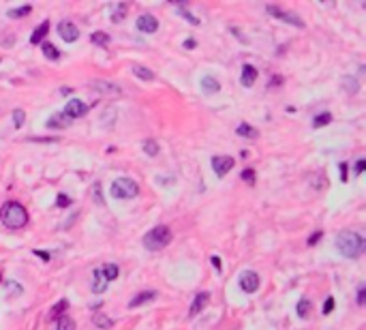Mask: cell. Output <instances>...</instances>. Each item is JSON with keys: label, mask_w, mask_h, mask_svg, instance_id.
Segmentation results:
<instances>
[{"label": "cell", "mask_w": 366, "mask_h": 330, "mask_svg": "<svg viewBox=\"0 0 366 330\" xmlns=\"http://www.w3.org/2000/svg\"><path fill=\"white\" fill-rule=\"evenodd\" d=\"M336 249H338L340 255L347 257V260H355V257H360L364 253L366 240L362 234H357V232L345 230L336 236Z\"/></svg>", "instance_id": "cell-1"}, {"label": "cell", "mask_w": 366, "mask_h": 330, "mask_svg": "<svg viewBox=\"0 0 366 330\" xmlns=\"http://www.w3.org/2000/svg\"><path fill=\"white\" fill-rule=\"evenodd\" d=\"M0 221L9 230H22L28 223V212L20 202H5L0 208Z\"/></svg>", "instance_id": "cell-2"}, {"label": "cell", "mask_w": 366, "mask_h": 330, "mask_svg": "<svg viewBox=\"0 0 366 330\" xmlns=\"http://www.w3.org/2000/svg\"><path fill=\"white\" fill-rule=\"evenodd\" d=\"M171 240H173L171 230L167 228V225H156V228H152L144 236V247L148 251H161V249H165Z\"/></svg>", "instance_id": "cell-3"}, {"label": "cell", "mask_w": 366, "mask_h": 330, "mask_svg": "<svg viewBox=\"0 0 366 330\" xmlns=\"http://www.w3.org/2000/svg\"><path fill=\"white\" fill-rule=\"evenodd\" d=\"M111 195L116 199H133L139 195V184L133 178H126V176H120L111 182Z\"/></svg>", "instance_id": "cell-4"}, {"label": "cell", "mask_w": 366, "mask_h": 330, "mask_svg": "<svg viewBox=\"0 0 366 330\" xmlns=\"http://www.w3.org/2000/svg\"><path fill=\"white\" fill-rule=\"evenodd\" d=\"M266 11L270 13V15H274L276 20H281V22H285V24H291V26H298V28H304V22H302L296 13H289V11H285V9H281V7H274V5H268L266 7Z\"/></svg>", "instance_id": "cell-5"}, {"label": "cell", "mask_w": 366, "mask_h": 330, "mask_svg": "<svg viewBox=\"0 0 366 330\" xmlns=\"http://www.w3.org/2000/svg\"><path fill=\"white\" fill-rule=\"evenodd\" d=\"M90 86H92V90H97V92L105 94V96H118V94H122V88L120 86H116V84H111V82H105V79H92Z\"/></svg>", "instance_id": "cell-6"}, {"label": "cell", "mask_w": 366, "mask_h": 330, "mask_svg": "<svg viewBox=\"0 0 366 330\" xmlns=\"http://www.w3.org/2000/svg\"><path fill=\"white\" fill-rule=\"evenodd\" d=\"M86 112H88V105H86L84 101H79V99H71L69 103H67V107H65V114L67 118H71V120H75V118H82V116H86Z\"/></svg>", "instance_id": "cell-7"}, {"label": "cell", "mask_w": 366, "mask_h": 330, "mask_svg": "<svg viewBox=\"0 0 366 330\" xmlns=\"http://www.w3.org/2000/svg\"><path fill=\"white\" fill-rule=\"evenodd\" d=\"M234 163H236V161H234L232 157H225V155H217V157H212V170L217 172L219 178H223V176H225L229 170H232Z\"/></svg>", "instance_id": "cell-8"}, {"label": "cell", "mask_w": 366, "mask_h": 330, "mask_svg": "<svg viewBox=\"0 0 366 330\" xmlns=\"http://www.w3.org/2000/svg\"><path fill=\"white\" fill-rule=\"evenodd\" d=\"M58 35L62 37V41L73 43V41H77V39H79V30H77V26H75L73 22L65 20V22L58 24Z\"/></svg>", "instance_id": "cell-9"}, {"label": "cell", "mask_w": 366, "mask_h": 330, "mask_svg": "<svg viewBox=\"0 0 366 330\" xmlns=\"http://www.w3.org/2000/svg\"><path fill=\"white\" fill-rule=\"evenodd\" d=\"M240 287H242V292H246V294L257 292V287H259V275H257L255 270H246L244 275L240 277Z\"/></svg>", "instance_id": "cell-10"}, {"label": "cell", "mask_w": 366, "mask_h": 330, "mask_svg": "<svg viewBox=\"0 0 366 330\" xmlns=\"http://www.w3.org/2000/svg\"><path fill=\"white\" fill-rule=\"evenodd\" d=\"M137 30L146 32V35H152V32L158 30V20L154 18V15H150V13L139 15V18H137Z\"/></svg>", "instance_id": "cell-11"}, {"label": "cell", "mask_w": 366, "mask_h": 330, "mask_svg": "<svg viewBox=\"0 0 366 330\" xmlns=\"http://www.w3.org/2000/svg\"><path fill=\"white\" fill-rule=\"evenodd\" d=\"M208 300H210V292H200V294L195 296L193 304H191V311H189V315H191V317L200 315V313L206 309V304H208Z\"/></svg>", "instance_id": "cell-12"}, {"label": "cell", "mask_w": 366, "mask_h": 330, "mask_svg": "<svg viewBox=\"0 0 366 330\" xmlns=\"http://www.w3.org/2000/svg\"><path fill=\"white\" fill-rule=\"evenodd\" d=\"M240 82L244 88H251L253 84L257 82V69L253 64H244L242 67V75H240Z\"/></svg>", "instance_id": "cell-13"}, {"label": "cell", "mask_w": 366, "mask_h": 330, "mask_svg": "<svg viewBox=\"0 0 366 330\" xmlns=\"http://www.w3.org/2000/svg\"><path fill=\"white\" fill-rule=\"evenodd\" d=\"M107 281H105V277H103V272H101V268H94L92 270V292H97V294H103L107 289Z\"/></svg>", "instance_id": "cell-14"}, {"label": "cell", "mask_w": 366, "mask_h": 330, "mask_svg": "<svg viewBox=\"0 0 366 330\" xmlns=\"http://www.w3.org/2000/svg\"><path fill=\"white\" fill-rule=\"evenodd\" d=\"M202 90H204L206 94H217V92L221 90L219 79L212 77V75H204V77H202Z\"/></svg>", "instance_id": "cell-15"}, {"label": "cell", "mask_w": 366, "mask_h": 330, "mask_svg": "<svg viewBox=\"0 0 366 330\" xmlns=\"http://www.w3.org/2000/svg\"><path fill=\"white\" fill-rule=\"evenodd\" d=\"M156 298V292L154 289H146V292H139L135 298L129 302V307L131 309H135V307H139V304H146V302H150V300H154Z\"/></svg>", "instance_id": "cell-16"}, {"label": "cell", "mask_w": 366, "mask_h": 330, "mask_svg": "<svg viewBox=\"0 0 366 330\" xmlns=\"http://www.w3.org/2000/svg\"><path fill=\"white\" fill-rule=\"evenodd\" d=\"M71 125V118H67L62 112H58V114H52L50 120H47V127L50 129H67Z\"/></svg>", "instance_id": "cell-17"}, {"label": "cell", "mask_w": 366, "mask_h": 330, "mask_svg": "<svg viewBox=\"0 0 366 330\" xmlns=\"http://www.w3.org/2000/svg\"><path fill=\"white\" fill-rule=\"evenodd\" d=\"M236 133L240 135V138H249V140H257V138H259V131H257V129H255V127H251V125H246V123L238 125Z\"/></svg>", "instance_id": "cell-18"}, {"label": "cell", "mask_w": 366, "mask_h": 330, "mask_svg": "<svg viewBox=\"0 0 366 330\" xmlns=\"http://www.w3.org/2000/svg\"><path fill=\"white\" fill-rule=\"evenodd\" d=\"M133 75L137 79H144V82H152V79H154L152 71H150L148 67H141V64H135V67H133Z\"/></svg>", "instance_id": "cell-19"}, {"label": "cell", "mask_w": 366, "mask_h": 330, "mask_svg": "<svg viewBox=\"0 0 366 330\" xmlns=\"http://www.w3.org/2000/svg\"><path fill=\"white\" fill-rule=\"evenodd\" d=\"M47 30H50V22H43L41 26H39V28L33 32V37H30V43H33V45H39V43H41V39H45Z\"/></svg>", "instance_id": "cell-20"}, {"label": "cell", "mask_w": 366, "mask_h": 330, "mask_svg": "<svg viewBox=\"0 0 366 330\" xmlns=\"http://www.w3.org/2000/svg\"><path fill=\"white\" fill-rule=\"evenodd\" d=\"M126 11H129V7H126V3H120L114 7V13H111V22L114 24H120L124 18H126Z\"/></svg>", "instance_id": "cell-21"}, {"label": "cell", "mask_w": 366, "mask_h": 330, "mask_svg": "<svg viewBox=\"0 0 366 330\" xmlns=\"http://www.w3.org/2000/svg\"><path fill=\"white\" fill-rule=\"evenodd\" d=\"M340 84H343V90L345 92H349V94H355L357 90H360V84H357V79L355 77H343L340 79Z\"/></svg>", "instance_id": "cell-22"}, {"label": "cell", "mask_w": 366, "mask_h": 330, "mask_svg": "<svg viewBox=\"0 0 366 330\" xmlns=\"http://www.w3.org/2000/svg\"><path fill=\"white\" fill-rule=\"evenodd\" d=\"M101 272H103V277H105L107 283H109V281H114V279H118V275H120V270H118L116 264H105V266L101 268Z\"/></svg>", "instance_id": "cell-23"}, {"label": "cell", "mask_w": 366, "mask_h": 330, "mask_svg": "<svg viewBox=\"0 0 366 330\" xmlns=\"http://www.w3.org/2000/svg\"><path fill=\"white\" fill-rule=\"evenodd\" d=\"M69 309V300H60V302H56L54 307H52V313H50V319H58L62 313H65Z\"/></svg>", "instance_id": "cell-24"}, {"label": "cell", "mask_w": 366, "mask_h": 330, "mask_svg": "<svg viewBox=\"0 0 366 330\" xmlns=\"http://www.w3.org/2000/svg\"><path fill=\"white\" fill-rule=\"evenodd\" d=\"M56 330H75V321L67 315H60L56 319Z\"/></svg>", "instance_id": "cell-25"}, {"label": "cell", "mask_w": 366, "mask_h": 330, "mask_svg": "<svg viewBox=\"0 0 366 330\" xmlns=\"http://www.w3.org/2000/svg\"><path fill=\"white\" fill-rule=\"evenodd\" d=\"M141 148H144V155H148V157H156L158 155V144L154 142V140H146L144 144H141Z\"/></svg>", "instance_id": "cell-26"}, {"label": "cell", "mask_w": 366, "mask_h": 330, "mask_svg": "<svg viewBox=\"0 0 366 330\" xmlns=\"http://www.w3.org/2000/svg\"><path fill=\"white\" fill-rule=\"evenodd\" d=\"M90 41L94 45H107L109 43V35H107V32H103V30H97V32H92V35H90Z\"/></svg>", "instance_id": "cell-27"}, {"label": "cell", "mask_w": 366, "mask_h": 330, "mask_svg": "<svg viewBox=\"0 0 366 330\" xmlns=\"http://www.w3.org/2000/svg\"><path fill=\"white\" fill-rule=\"evenodd\" d=\"M41 52L45 54V58H50V60H58V58H60V52L56 50L52 43H43V45H41Z\"/></svg>", "instance_id": "cell-28"}, {"label": "cell", "mask_w": 366, "mask_h": 330, "mask_svg": "<svg viewBox=\"0 0 366 330\" xmlns=\"http://www.w3.org/2000/svg\"><path fill=\"white\" fill-rule=\"evenodd\" d=\"M308 311H311V300L308 298H302L300 302H298V307H296V313H298V317H308Z\"/></svg>", "instance_id": "cell-29"}, {"label": "cell", "mask_w": 366, "mask_h": 330, "mask_svg": "<svg viewBox=\"0 0 366 330\" xmlns=\"http://www.w3.org/2000/svg\"><path fill=\"white\" fill-rule=\"evenodd\" d=\"M30 11H33V7L24 5V7H18V9H11L7 15H9V18H13V20H20V18H24V15H28Z\"/></svg>", "instance_id": "cell-30"}, {"label": "cell", "mask_w": 366, "mask_h": 330, "mask_svg": "<svg viewBox=\"0 0 366 330\" xmlns=\"http://www.w3.org/2000/svg\"><path fill=\"white\" fill-rule=\"evenodd\" d=\"M330 120H332V114H330V112H323V114L313 118V129H319V127L330 125Z\"/></svg>", "instance_id": "cell-31"}, {"label": "cell", "mask_w": 366, "mask_h": 330, "mask_svg": "<svg viewBox=\"0 0 366 330\" xmlns=\"http://www.w3.org/2000/svg\"><path fill=\"white\" fill-rule=\"evenodd\" d=\"M94 324H97L101 330H107V328L114 326V321H111L107 315H101V313H99V315H94Z\"/></svg>", "instance_id": "cell-32"}, {"label": "cell", "mask_w": 366, "mask_h": 330, "mask_svg": "<svg viewBox=\"0 0 366 330\" xmlns=\"http://www.w3.org/2000/svg\"><path fill=\"white\" fill-rule=\"evenodd\" d=\"M178 11L182 13V18H185L189 24H195V26H197V24H200V20H197L193 13H189V11H187V5H185V3H180V5H178Z\"/></svg>", "instance_id": "cell-33"}, {"label": "cell", "mask_w": 366, "mask_h": 330, "mask_svg": "<svg viewBox=\"0 0 366 330\" xmlns=\"http://www.w3.org/2000/svg\"><path fill=\"white\" fill-rule=\"evenodd\" d=\"M24 120H26V114H24V109H15L13 112V125L15 129H20L24 125Z\"/></svg>", "instance_id": "cell-34"}, {"label": "cell", "mask_w": 366, "mask_h": 330, "mask_svg": "<svg viewBox=\"0 0 366 330\" xmlns=\"http://www.w3.org/2000/svg\"><path fill=\"white\" fill-rule=\"evenodd\" d=\"M7 289H9V296L11 298H15V296H20L24 289H22V285H18V283H13V281H9V283H7Z\"/></svg>", "instance_id": "cell-35"}, {"label": "cell", "mask_w": 366, "mask_h": 330, "mask_svg": "<svg viewBox=\"0 0 366 330\" xmlns=\"http://www.w3.org/2000/svg\"><path fill=\"white\" fill-rule=\"evenodd\" d=\"M92 195H94V202H97L99 206L105 204V199H103V195H101V184H99V182L92 187Z\"/></svg>", "instance_id": "cell-36"}, {"label": "cell", "mask_w": 366, "mask_h": 330, "mask_svg": "<svg viewBox=\"0 0 366 330\" xmlns=\"http://www.w3.org/2000/svg\"><path fill=\"white\" fill-rule=\"evenodd\" d=\"M240 176H242V180H244V182H249V184H251V187L255 184V170H244Z\"/></svg>", "instance_id": "cell-37"}, {"label": "cell", "mask_w": 366, "mask_h": 330, "mask_svg": "<svg viewBox=\"0 0 366 330\" xmlns=\"http://www.w3.org/2000/svg\"><path fill=\"white\" fill-rule=\"evenodd\" d=\"M334 307H336V302H334L332 296H328V298H325V304H323V315H330V313L334 311Z\"/></svg>", "instance_id": "cell-38"}, {"label": "cell", "mask_w": 366, "mask_h": 330, "mask_svg": "<svg viewBox=\"0 0 366 330\" xmlns=\"http://www.w3.org/2000/svg\"><path fill=\"white\" fill-rule=\"evenodd\" d=\"M357 304H360V307H364V304H366V285L357 287Z\"/></svg>", "instance_id": "cell-39"}, {"label": "cell", "mask_w": 366, "mask_h": 330, "mask_svg": "<svg viewBox=\"0 0 366 330\" xmlns=\"http://www.w3.org/2000/svg\"><path fill=\"white\" fill-rule=\"evenodd\" d=\"M56 204H58L60 208H67V206H71V199L65 195V193H60V195L56 197Z\"/></svg>", "instance_id": "cell-40"}, {"label": "cell", "mask_w": 366, "mask_h": 330, "mask_svg": "<svg viewBox=\"0 0 366 330\" xmlns=\"http://www.w3.org/2000/svg\"><path fill=\"white\" fill-rule=\"evenodd\" d=\"M321 236H323V232H315V234H311V236H308V240H306V243H308V247H313V245H317V243H319V238H321Z\"/></svg>", "instance_id": "cell-41"}, {"label": "cell", "mask_w": 366, "mask_h": 330, "mask_svg": "<svg viewBox=\"0 0 366 330\" xmlns=\"http://www.w3.org/2000/svg\"><path fill=\"white\" fill-rule=\"evenodd\" d=\"M35 255H37V257H41L43 262H50V260H52L50 253H47V251H39V249H35Z\"/></svg>", "instance_id": "cell-42"}, {"label": "cell", "mask_w": 366, "mask_h": 330, "mask_svg": "<svg viewBox=\"0 0 366 330\" xmlns=\"http://www.w3.org/2000/svg\"><path fill=\"white\" fill-rule=\"evenodd\" d=\"M364 167H366V161H364V159H357V163H355V174H362Z\"/></svg>", "instance_id": "cell-43"}, {"label": "cell", "mask_w": 366, "mask_h": 330, "mask_svg": "<svg viewBox=\"0 0 366 330\" xmlns=\"http://www.w3.org/2000/svg\"><path fill=\"white\" fill-rule=\"evenodd\" d=\"M210 262H212V266L217 268V272H221V257H219V255H212Z\"/></svg>", "instance_id": "cell-44"}, {"label": "cell", "mask_w": 366, "mask_h": 330, "mask_svg": "<svg viewBox=\"0 0 366 330\" xmlns=\"http://www.w3.org/2000/svg\"><path fill=\"white\" fill-rule=\"evenodd\" d=\"M340 180L347 182V163H340Z\"/></svg>", "instance_id": "cell-45"}, {"label": "cell", "mask_w": 366, "mask_h": 330, "mask_svg": "<svg viewBox=\"0 0 366 330\" xmlns=\"http://www.w3.org/2000/svg\"><path fill=\"white\" fill-rule=\"evenodd\" d=\"M195 45H197V43L193 41V39H187V41H185V47H187V50H191V47H195Z\"/></svg>", "instance_id": "cell-46"}, {"label": "cell", "mask_w": 366, "mask_h": 330, "mask_svg": "<svg viewBox=\"0 0 366 330\" xmlns=\"http://www.w3.org/2000/svg\"><path fill=\"white\" fill-rule=\"evenodd\" d=\"M0 281H3V272H0Z\"/></svg>", "instance_id": "cell-47"}]
</instances>
